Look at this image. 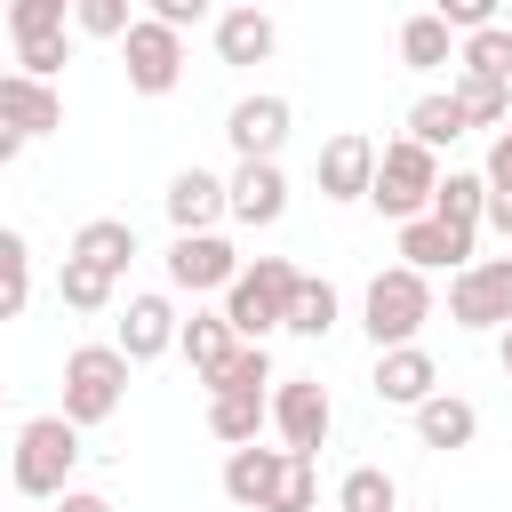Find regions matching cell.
<instances>
[{
    "label": "cell",
    "instance_id": "1",
    "mask_svg": "<svg viewBox=\"0 0 512 512\" xmlns=\"http://www.w3.org/2000/svg\"><path fill=\"white\" fill-rule=\"evenodd\" d=\"M296 280H304V272H296L288 256H256V264H240L232 288H224V320H232V336H240V344H264V336L288 320Z\"/></svg>",
    "mask_w": 512,
    "mask_h": 512
},
{
    "label": "cell",
    "instance_id": "2",
    "mask_svg": "<svg viewBox=\"0 0 512 512\" xmlns=\"http://www.w3.org/2000/svg\"><path fill=\"white\" fill-rule=\"evenodd\" d=\"M424 320H432V280H424L416 264H384V272L368 280V296H360L368 344H376V352H384V344H416Z\"/></svg>",
    "mask_w": 512,
    "mask_h": 512
},
{
    "label": "cell",
    "instance_id": "3",
    "mask_svg": "<svg viewBox=\"0 0 512 512\" xmlns=\"http://www.w3.org/2000/svg\"><path fill=\"white\" fill-rule=\"evenodd\" d=\"M72 464H80V424L56 408V416H32L24 432H16V488L24 496H40V504H56L64 488H72Z\"/></svg>",
    "mask_w": 512,
    "mask_h": 512
},
{
    "label": "cell",
    "instance_id": "4",
    "mask_svg": "<svg viewBox=\"0 0 512 512\" xmlns=\"http://www.w3.org/2000/svg\"><path fill=\"white\" fill-rule=\"evenodd\" d=\"M432 184H440V152L416 144V136H392L376 144V176H368V200L400 224V216H424L432 208Z\"/></svg>",
    "mask_w": 512,
    "mask_h": 512
},
{
    "label": "cell",
    "instance_id": "5",
    "mask_svg": "<svg viewBox=\"0 0 512 512\" xmlns=\"http://www.w3.org/2000/svg\"><path fill=\"white\" fill-rule=\"evenodd\" d=\"M128 400V352L120 344H80L64 360V416L88 432V424H112Z\"/></svg>",
    "mask_w": 512,
    "mask_h": 512
},
{
    "label": "cell",
    "instance_id": "6",
    "mask_svg": "<svg viewBox=\"0 0 512 512\" xmlns=\"http://www.w3.org/2000/svg\"><path fill=\"white\" fill-rule=\"evenodd\" d=\"M264 424L280 432V448L320 456V440H328V424H336V400H328L320 376H272V392H264Z\"/></svg>",
    "mask_w": 512,
    "mask_h": 512
},
{
    "label": "cell",
    "instance_id": "7",
    "mask_svg": "<svg viewBox=\"0 0 512 512\" xmlns=\"http://www.w3.org/2000/svg\"><path fill=\"white\" fill-rule=\"evenodd\" d=\"M120 56H128V88H136V96H168V88L184 80V32L160 24V16H136V24L120 32Z\"/></svg>",
    "mask_w": 512,
    "mask_h": 512
},
{
    "label": "cell",
    "instance_id": "8",
    "mask_svg": "<svg viewBox=\"0 0 512 512\" xmlns=\"http://www.w3.org/2000/svg\"><path fill=\"white\" fill-rule=\"evenodd\" d=\"M448 320L456 328H504L512 320V256H472L448 280Z\"/></svg>",
    "mask_w": 512,
    "mask_h": 512
},
{
    "label": "cell",
    "instance_id": "9",
    "mask_svg": "<svg viewBox=\"0 0 512 512\" xmlns=\"http://www.w3.org/2000/svg\"><path fill=\"white\" fill-rule=\"evenodd\" d=\"M160 264H168V288H176V296H216V288H232L240 248H232L224 232H176Z\"/></svg>",
    "mask_w": 512,
    "mask_h": 512
},
{
    "label": "cell",
    "instance_id": "10",
    "mask_svg": "<svg viewBox=\"0 0 512 512\" xmlns=\"http://www.w3.org/2000/svg\"><path fill=\"white\" fill-rule=\"evenodd\" d=\"M288 120H296V112H288V96H272V88H264V96H240V104L224 112V136H232V152H240V160H280Z\"/></svg>",
    "mask_w": 512,
    "mask_h": 512
},
{
    "label": "cell",
    "instance_id": "11",
    "mask_svg": "<svg viewBox=\"0 0 512 512\" xmlns=\"http://www.w3.org/2000/svg\"><path fill=\"white\" fill-rule=\"evenodd\" d=\"M472 240H480V232L440 224L432 208H424V216H400V264H416V272H464V264H472Z\"/></svg>",
    "mask_w": 512,
    "mask_h": 512
},
{
    "label": "cell",
    "instance_id": "12",
    "mask_svg": "<svg viewBox=\"0 0 512 512\" xmlns=\"http://www.w3.org/2000/svg\"><path fill=\"white\" fill-rule=\"evenodd\" d=\"M280 208H288L280 160H240V168L224 176V216H240L248 232H256V224H280Z\"/></svg>",
    "mask_w": 512,
    "mask_h": 512
},
{
    "label": "cell",
    "instance_id": "13",
    "mask_svg": "<svg viewBox=\"0 0 512 512\" xmlns=\"http://www.w3.org/2000/svg\"><path fill=\"white\" fill-rule=\"evenodd\" d=\"M0 120L32 144V136H56L64 128V96L56 80H32V72H0Z\"/></svg>",
    "mask_w": 512,
    "mask_h": 512
},
{
    "label": "cell",
    "instance_id": "14",
    "mask_svg": "<svg viewBox=\"0 0 512 512\" xmlns=\"http://www.w3.org/2000/svg\"><path fill=\"white\" fill-rule=\"evenodd\" d=\"M368 176H376V144L360 128L320 144V200H368Z\"/></svg>",
    "mask_w": 512,
    "mask_h": 512
},
{
    "label": "cell",
    "instance_id": "15",
    "mask_svg": "<svg viewBox=\"0 0 512 512\" xmlns=\"http://www.w3.org/2000/svg\"><path fill=\"white\" fill-rule=\"evenodd\" d=\"M368 384H376V400H392V408H416L424 392H440V368H432V352H424V344H384Z\"/></svg>",
    "mask_w": 512,
    "mask_h": 512
},
{
    "label": "cell",
    "instance_id": "16",
    "mask_svg": "<svg viewBox=\"0 0 512 512\" xmlns=\"http://www.w3.org/2000/svg\"><path fill=\"white\" fill-rule=\"evenodd\" d=\"M280 472H288V448H256V440H240V448L224 456V496H232L240 512H264L272 488H280Z\"/></svg>",
    "mask_w": 512,
    "mask_h": 512
},
{
    "label": "cell",
    "instance_id": "17",
    "mask_svg": "<svg viewBox=\"0 0 512 512\" xmlns=\"http://www.w3.org/2000/svg\"><path fill=\"white\" fill-rule=\"evenodd\" d=\"M120 352H128V368L176 352V304H168V296H128V312H120Z\"/></svg>",
    "mask_w": 512,
    "mask_h": 512
},
{
    "label": "cell",
    "instance_id": "18",
    "mask_svg": "<svg viewBox=\"0 0 512 512\" xmlns=\"http://www.w3.org/2000/svg\"><path fill=\"white\" fill-rule=\"evenodd\" d=\"M216 216H224V176L176 168V176H168V224H176V232H216Z\"/></svg>",
    "mask_w": 512,
    "mask_h": 512
},
{
    "label": "cell",
    "instance_id": "19",
    "mask_svg": "<svg viewBox=\"0 0 512 512\" xmlns=\"http://www.w3.org/2000/svg\"><path fill=\"white\" fill-rule=\"evenodd\" d=\"M280 48V24L264 8H216V56L224 64H264Z\"/></svg>",
    "mask_w": 512,
    "mask_h": 512
},
{
    "label": "cell",
    "instance_id": "20",
    "mask_svg": "<svg viewBox=\"0 0 512 512\" xmlns=\"http://www.w3.org/2000/svg\"><path fill=\"white\" fill-rule=\"evenodd\" d=\"M472 432H480L472 400H456V392H424L416 400V440L424 448H472Z\"/></svg>",
    "mask_w": 512,
    "mask_h": 512
},
{
    "label": "cell",
    "instance_id": "21",
    "mask_svg": "<svg viewBox=\"0 0 512 512\" xmlns=\"http://www.w3.org/2000/svg\"><path fill=\"white\" fill-rule=\"evenodd\" d=\"M72 256H88V264H104V272H128L136 224H128V216H88V224L72 232Z\"/></svg>",
    "mask_w": 512,
    "mask_h": 512
},
{
    "label": "cell",
    "instance_id": "22",
    "mask_svg": "<svg viewBox=\"0 0 512 512\" xmlns=\"http://www.w3.org/2000/svg\"><path fill=\"white\" fill-rule=\"evenodd\" d=\"M400 64H408V72H440V64H456V32H448L432 8L408 16V24H400Z\"/></svg>",
    "mask_w": 512,
    "mask_h": 512
},
{
    "label": "cell",
    "instance_id": "23",
    "mask_svg": "<svg viewBox=\"0 0 512 512\" xmlns=\"http://www.w3.org/2000/svg\"><path fill=\"white\" fill-rule=\"evenodd\" d=\"M480 208H488V176H472V168H448V176L432 184V216H440V224H464V232H480Z\"/></svg>",
    "mask_w": 512,
    "mask_h": 512
},
{
    "label": "cell",
    "instance_id": "24",
    "mask_svg": "<svg viewBox=\"0 0 512 512\" xmlns=\"http://www.w3.org/2000/svg\"><path fill=\"white\" fill-rule=\"evenodd\" d=\"M56 296H64L72 312H104V304L120 296V272H104V264H88V256H64V264H56Z\"/></svg>",
    "mask_w": 512,
    "mask_h": 512
},
{
    "label": "cell",
    "instance_id": "25",
    "mask_svg": "<svg viewBox=\"0 0 512 512\" xmlns=\"http://www.w3.org/2000/svg\"><path fill=\"white\" fill-rule=\"evenodd\" d=\"M232 344H240V336H232V320H224V312H192V320H176V352L192 360V376H208Z\"/></svg>",
    "mask_w": 512,
    "mask_h": 512
},
{
    "label": "cell",
    "instance_id": "26",
    "mask_svg": "<svg viewBox=\"0 0 512 512\" xmlns=\"http://www.w3.org/2000/svg\"><path fill=\"white\" fill-rule=\"evenodd\" d=\"M456 72H472V80H504V88H512V32H504V24L464 32V40H456Z\"/></svg>",
    "mask_w": 512,
    "mask_h": 512
},
{
    "label": "cell",
    "instance_id": "27",
    "mask_svg": "<svg viewBox=\"0 0 512 512\" xmlns=\"http://www.w3.org/2000/svg\"><path fill=\"white\" fill-rule=\"evenodd\" d=\"M464 128H472V120H464L456 88H440V96H416V104H408V136H416V144H432V152H440V144H456Z\"/></svg>",
    "mask_w": 512,
    "mask_h": 512
},
{
    "label": "cell",
    "instance_id": "28",
    "mask_svg": "<svg viewBox=\"0 0 512 512\" xmlns=\"http://www.w3.org/2000/svg\"><path fill=\"white\" fill-rule=\"evenodd\" d=\"M336 312H344V296H336V280H296V296H288V320L280 328H296V336H328L336 328Z\"/></svg>",
    "mask_w": 512,
    "mask_h": 512
},
{
    "label": "cell",
    "instance_id": "29",
    "mask_svg": "<svg viewBox=\"0 0 512 512\" xmlns=\"http://www.w3.org/2000/svg\"><path fill=\"white\" fill-rule=\"evenodd\" d=\"M208 432H216L224 448L256 440V432H264V392H208Z\"/></svg>",
    "mask_w": 512,
    "mask_h": 512
},
{
    "label": "cell",
    "instance_id": "30",
    "mask_svg": "<svg viewBox=\"0 0 512 512\" xmlns=\"http://www.w3.org/2000/svg\"><path fill=\"white\" fill-rule=\"evenodd\" d=\"M8 40H16V72H32V80H56L64 56H72L64 24H24V32H8Z\"/></svg>",
    "mask_w": 512,
    "mask_h": 512
},
{
    "label": "cell",
    "instance_id": "31",
    "mask_svg": "<svg viewBox=\"0 0 512 512\" xmlns=\"http://www.w3.org/2000/svg\"><path fill=\"white\" fill-rule=\"evenodd\" d=\"M200 384H208V392H264V384H272V360H264V344H232Z\"/></svg>",
    "mask_w": 512,
    "mask_h": 512
},
{
    "label": "cell",
    "instance_id": "32",
    "mask_svg": "<svg viewBox=\"0 0 512 512\" xmlns=\"http://www.w3.org/2000/svg\"><path fill=\"white\" fill-rule=\"evenodd\" d=\"M392 504H400V488H392L384 464H352L336 480V512H392Z\"/></svg>",
    "mask_w": 512,
    "mask_h": 512
},
{
    "label": "cell",
    "instance_id": "33",
    "mask_svg": "<svg viewBox=\"0 0 512 512\" xmlns=\"http://www.w3.org/2000/svg\"><path fill=\"white\" fill-rule=\"evenodd\" d=\"M24 304H32V248H24V232L0 224V320H16Z\"/></svg>",
    "mask_w": 512,
    "mask_h": 512
},
{
    "label": "cell",
    "instance_id": "34",
    "mask_svg": "<svg viewBox=\"0 0 512 512\" xmlns=\"http://www.w3.org/2000/svg\"><path fill=\"white\" fill-rule=\"evenodd\" d=\"M456 104H464V120H472V128L512 120V88H504V80H472V72H456Z\"/></svg>",
    "mask_w": 512,
    "mask_h": 512
},
{
    "label": "cell",
    "instance_id": "35",
    "mask_svg": "<svg viewBox=\"0 0 512 512\" xmlns=\"http://www.w3.org/2000/svg\"><path fill=\"white\" fill-rule=\"evenodd\" d=\"M312 504H320V472H312L304 448H288V472H280V488H272L264 512H312Z\"/></svg>",
    "mask_w": 512,
    "mask_h": 512
},
{
    "label": "cell",
    "instance_id": "36",
    "mask_svg": "<svg viewBox=\"0 0 512 512\" xmlns=\"http://www.w3.org/2000/svg\"><path fill=\"white\" fill-rule=\"evenodd\" d=\"M72 24H80L88 40H120L136 16H128V0H72Z\"/></svg>",
    "mask_w": 512,
    "mask_h": 512
},
{
    "label": "cell",
    "instance_id": "37",
    "mask_svg": "<svg viewBox=\"0 0 512 512\" xmlns=\"http://www.w3.org/2000/svg\"><path fill=\"white\" fill-rule=\"evenodd\" d=\"M496 8H504V0H432V16H440L448 32H480V24H496Z\"/></svg>",
    "mask_w": 512,
    "mask_h": 512
},
{
    "label": "cell",
    "instance_id": "38",
    "mask_svg": "<svg viewBox=\"0 0 512 512\" xmlns=\"http://www.w3.org/2000/svg\"><path fill=\"white\" fill-rule=\"evenodd\" d=\"M72 16V0H8V32H24V24H64Z\"/></svg>",
    "mask_w": 512,
    "mask_h": 512
},
{
    "label": "cell",
    "instance_id": "39",
    "mask_svg": "<svg viewBox=\"0 0 512 512\" xmlns=\"http://www.w3.org/2000/svg\"><path fill=\"white\" fill-rule=\"evenodd\" d=\"M152 16H160V24H176V32H192L200 16H216V0H152Z\"/></svg>",
    "mask_w": 512,
    "mask_h": 512
},
{
    "label": "cell",
    "instance_id": "40",
    "mask_svg": "<svg viewBox=\"0 0 512 512\" xmlns=\"http://www.w3.org/2000/svg\"><path fill=\"white\" fill-rule=\"evenodd\" d=\"M480 176H488V192H512V128L488 144V168H480Z\"/></svg>",
    "mask_w": 512,
    "mask_h": 512
},
{
    "label": "cell",
    "instance_id": "41",
    "mask_svg": "<svg viewBox=\"0 0 512 512\" xmlns=\"http://www.w3.org/2000/svg\"><path fill=\"white\" fill-rule=\"evenodd\" d=\"M480 224H488V232H504V240H512V192H488V208H480Z\"/></svg>",
    "mask_w": 512,
    "mask_h": 512
},
{
    "label": "cell",
    "instance_id": "42",
    "mask_svg": "<svg viewBox=\"0 0 512 512\" xmlns=\"http://www.w3.org/2000/svg\"><path fill=\"white\" fill-rule=\"evenodd\" d=\"M56 512H112V496H96V488H64Z\"/></svg>",
    "mask_w": 512,
    "mask_h": 512
},
{
    "label": "cell",
    "instance_id": "43",
    "mask_svg": "<svg viewBox=\"0 0 512 512\" xmlns=\"http://www.w3.org/2000/svg\"><path fill=\"white\" fill-rule=\"evenodd\" d=\"M16 152H24V136H16V128H8V120H0V168H8V160H16Z\"/></svg>",
    "mask_w": 512,
    "mask_h": 512
},
{
    "label": "cell",
    "instance_id": "44",
    "mask_svg": "<svg viewBox=\"0 0 512 512\" xmlns=\"http://www.w3.org/2000/svg\"><path fill=\"white\" fill-rule=\"evenodd\" d=\"M496 368H504V376H512V320H504V328H496Z\"/></svg>",
    "mask_w": 512,
    "mask_h": 512
},
{
    "label": "cell",
    "instance_id": "45",
    "mask_svg": "<svg viewBox=\"0 0 512 512\" xmlns=\"http://www.w3.org/2000/svg\"><path fill=\"white\" fill-rule=\"evenodd\" d=\"M0 24H8V0H0Z\"/></svg>",
    "mask_w": 512,
    "mask_h": 512
}]
</instances>
